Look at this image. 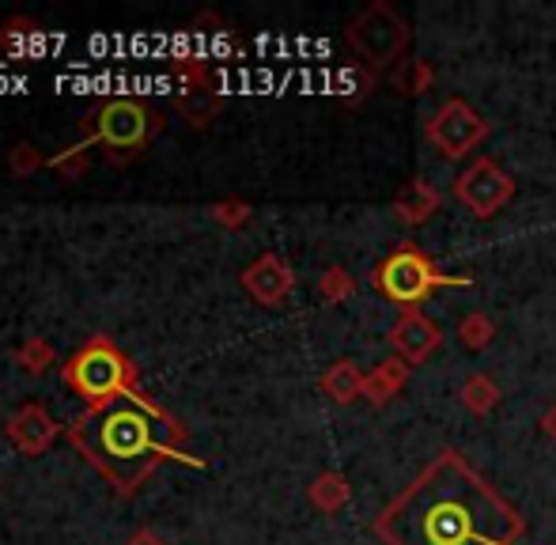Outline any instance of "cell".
<instances>
[{
  "mask_svg": "<svg viewBox=\"0 0 556 545\" xmlns=\"http://www.w3.org/2000/svg\"><path fill=\"white\" fill-rule=\"evenodd\" d=\"M522 516L454 451L417 473L375 519L387 545H519Z\"/></svg>",
  "mask_w": 556,
  "mask_h": 545,
  "instance_id": "6da1fadb",
  "label": "cell"
},
{
  "mask_svg": "<svg viewBox=\"0 0 556 545\" xmlns=\"http://www.w3.org/2000/svg\"><path fill=\"white\" fill-rule=\"evenodd\" d=\"M73 440L122 493H132L140 478H148L152 466L167 455L163 443L155 440V409L132 394H117L84 420H76Z\"/></svg>",
  "mask_w": 556,
  "mask_h": 545,
  "instance_id": "7a4b0ae2",
  "label": "cell"
},
{
  "mask_svg": "<svg viewBox=\"0 0 556 545\" xmlns=\"http://www.w3.org/2000/svg\"><path fill=\"white\" fill-rule=\"evenodd\" d=\"M469 284H473V280L443 272L425 251H417V246H397V251L387 254V258L379 262V269H375V288H379L390 303H397V307H405V310L420 307L435 288H469Z\"/></svg>",
  "mask_w": 556,
  "mask_h": 545,
  "instance_id": "3957f363",
  "label": "cell"
},
{
  "mask_svg": "<svg viewBox=\"0 0 556 545\" xmlns=\"http://www.w3.org/2000/svg\"><path fill=\"white\" fill-rule=\"evenodd\" d=\"M68 376H73L76 391L84 394L88 402H96V406H103V402H111L122 394V383H125V360L122 353L111 345L106 338H96L88 348H84L80 356L73 360V368H68Z\"/></svg>",
  "mask_w": 556,
  "mask_h": 545,
  "instance_id": "277c9868",
  "label": "cell"
},
{
  "mask_svg": "<svg viewBox=\"0 0 556 545\" xmlns=\"http://www.w3.org/2000/svg\"><path fill=\"white\" fill-rule=\"evenodd\" d=\"M349 42L356 46L364 58H371L375 65H387V61H394L397 53L405 50L409 30H405V23L397 20L390 8L375 4L349 27Z\"/></svg>",
  "mask_w": 556,
  "mask_h": 545,
  "instance_id": "5b68a950",
  "label": "cell"
},
{
  "mask_svg": "<svg viewBox=\"0 0 556 545\" xmlns=\"http://www.w3.org/2000/svg\"><path fill=\"white\" fill-rule=\"evenodd\" d=\"M88 122H91V134H96V140H103L106 148H117V152H132V148H140L155 126L152 114H148L140 103H132V99H114V103H106L103 111Z\"/></svg>",
  "mask_w": 556,
  "mask_h": 545,
  "instance_id": "8992f818",
  "label": "cell"
},
{
  "mask_svg": "<svg viewBox=\"0 0 556 545\" xmlns=\"http://www.w3.org/2000/svg\"><path fill=\"white\" fill-rule=\"evenodd\" d=\"M454 198L469 208L473 216H492L511 201V178L496 167L492 160H477L466 175L454 182Z\"/></svg>",
  "mask_w": 556,
  "mask_h": 545,
  "instance_id": "52a82bcc",
  "label": "cell"
},
{
  "mask_svg": "<svg viewBox=\"0 0 556 545\" xmlns=\"http://www.w3.org/2000/svg\"><path fill=\"white\" fill-rule=\"evenodd\" d=\"M428 137H432V144L440 148L446 160H458L462 152H469V148H473L477 140L484 137V122L477 118V114L469 111L466 103L451 99V103H446L443 111L435 114L432 126H428Z\"/></svg>",
  "mask_w": 556,
  "mask_h": 545,
  "instance_id": "ba28073f",
  "label": "cell"
},
{
  "mask_svg": "<svg viewBox=\"0 0 556 545\" xmlns=\"http://www.w3.org/2000/svg\"><path fill=\"white\" fill-rule=\"evenodd\" d=\"M292 284H295L292 269H288L277 254H265V258H257L254 266H247V272H242V288H247L257 303H265V307H277V303L292 292Z\"/></svg>",
  "mask_w": 556,
  "mask_h": 545,
  "instance_id": "9c48e42d",
  "label": "cell"
},
{
  "mask_svg": "<svg viewBox=\"0 0 556 545\" xmlns=\"http://www.w3.org/2000/svg\"><path fill=\"white\" fill-rule=\"evenodd\" d=\"M440 326L428 322L425 315H417V310H405L402 318H397L394 333H390V345L402 353V360L409 364H420L425 356H432L435 348H440Z\"/></svg>",
  "mask_w": 556,
  "mask_h": 545,
  "instance_id": "30bf717a",
  "label": "cell"
},
{
  "mask_svg": "<svg viewBox=\"0 0 556 545\" xmlns=\"http://www.w3.org/2000/svg\"><path fill=\"white\" fill-rule=\"evenodd\" d=\"M8 435H12V443L23 455H42L53 443V435H58V424H53V417L42 406H23L8 420Z\"/></svg>",
  "mask_w": 556,
  "mask_h": 545,
  "instance_id": "8fae6325",
  "label": "cell"
},
{
  "mask_svg": "<svg viewBox=\"0 0 556 545\" xmlns=\"http://www.w3.org/2000/svg\"><path fill=\"white\" fill-rule=\"evenodd\" d=\"M15 360H20V368H27L30 376H42V371L50 368L53 360H58V353H53V345H50V341H42V338H30L27 345L20 348V356H15Z\"/></svg>",
  "mask_w": 556,
  "mask_h": 545,
  "instance_id": "7c38bea8",
  "label": "cell"
},
{
  "mask_svg": "<svg viewBox=\"0 0 556 545\" xmlns=\"http://www.w3.org/2000/svg\"><path fill=\"white\" fill-rule=\"evenodd\" d=\"M50 167H53V170H61V175H65V178H80L84 170H88V144H73V148H65V152H61V155H53Z\"/></svg>",
  "mask_w": 556,
  "mask_h": 545,
  "instance_id": "4fadbf2b",
  "label": "cell"
},
{
  "mask_svg": "<svg viewBox=\"0 0 556 545\" xmlns=\"http://www.w3.org/2000/svg\"><path fill=\"white\" fill-rule=\"evenodd\" d=\"M42 167V155L35 152L30 144H15L12 148V170L15 175H35V170Z\"/></svg>",
  "mask_w": 556,
  "mask_h": 545,
  "instance_id": "5bb4252c",
  "label": "cell"
},
{
  "mask_svg": "<svg viewBox=\"0 0 556 545\" xmlns=\"http://www.w3.org/2000/svg\"><path fill=\"white\" fill-rule=\"evenodd\" d=\"M216 220L235 228V224L247 220V205H239V201H220V205H216Z\"/></svg>",
  "mask_w": 556,
  "mask_h": 545,
  "instance_id": "9a60e30c",
  "label": "cell"
},
{
  "mask_svg": "<svg viewBox=\"0 0 556 545\" xmlns=\"http://www.w3.org/2000/svg\"><path fill=\"white\" fill-rule=\"evenodd\" d=\"M129 545H163V542H160V538H155V534H152V531H140V534H137V538H132Z\"/></svg>",
  "mask_w": 556,
  "mask_h": 545,
  "instance_id": "2e32d148",
  "label": "cell"
}]
</instances>
